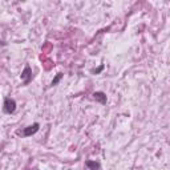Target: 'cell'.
<instances>
[{
    "mask_svg": "<svg viewBox=\"0 0 170 170\" xmlns=\"http://www.w3.org/2000/svg\"><path fill=\"white\" fill-rule=\"evenodd\" d=\"M21 80H23V83L27 85L31 80H32V69H31L29 65H25L24 70L21 72Z\"/></svg>",
    "mask_w": 170,
    "mask_h": 170,
    "instance_id": "1",
    "label": "cell"
},
{
    "mask_svg": "<svg viewBox=\"0 0 170 170\" xmlns=\"http://www.w3.org/2000/svg\"><path fill=\"white\" fill-rule=\"evenodd\" d=\"M4 109H6L7 113H13V112L16 110V102L15 100H12V98H6L4 100Z\"/></svg>",
    "mask_w": 170,
    "mask_h": 170,
    "instance_id": "2",
    "label": "cell"
},
{
    "mask_svg": "<svg viewBox=\"0 0 170 170\" xmlns=\"http://www.w3.org/2000/svg\"><path fill=\"white\" fill-rule=\"evenodd\" d=\"M39 128H40V125L36 122V124H33V125H31V126H28V128H25L24 129V136L25 137H29V136H32V134H35L37 130H39Z\"/></svg>",
    "mask_w": 170,
    "mask_h": 170,
    "instance_id": "3",
    "label": "cell"
},
{
    "mask_svg": "<svg viewBox=\"0 0 170 170\" xmlns=\"http://www.w3.org/2000/svg\"><path fill=\"white\" fill-rule=\"evenodd\" d=\"M93 97L96 98L97 101H100L101 104H106V95L102 92H95L93 93Z\"/></svg>",
    "mask_w": 170,
    "mask_h": 170,
    "instance_id": "4",
    "label": "cell"
},
{
    "mask_svg": "<svg viewBox=\"0 0 170 170\" xmlns=\"http://www.w3.org/2000/svg\"><path fill=\"white\" fill-rule=\"evenodd\" d=\"M87 166L89 169H92V170H97L98 168H100V165H98L97 162H93V161H87Z\"/></svg>",
    "mask_w": 170,
    "mask_h": 170,
    "instance_id": "5",
    "label": "cell"
},
{
    "mask_svg": "<svg viewBox=\"0 0 170 170\" xmlns=\"http://www.w3.org/2000/svg\"><path fill=\"white\" fill-rule=\"evenodd\" d=\"M61 79H62V73H57V74H56V77L52 80L51 85H52V87H55V85H57V84H59V81H60Z\"/></svg>",
    "mask_w": 170,
    "mask_h": 170,
    "instance_id": "6",
    "label": "cell"
},
{
    "mask_svg": "<svg viewBox=\"0 0 170 170\" xmlns=\"http://www.w3.org/2000/svg\"><path fill=\"white\" fill-rule=\"evenodd\" d=\"M102 69H104V66H102V65H101V66H100V68H98V69L96 70V73H100V72H101V70H102Z\"/></svg>",
    "mask_w": 170,
    "mask_h": 170,
    "instance_id": "7",
    "label": "cell"
}]
</instances>
